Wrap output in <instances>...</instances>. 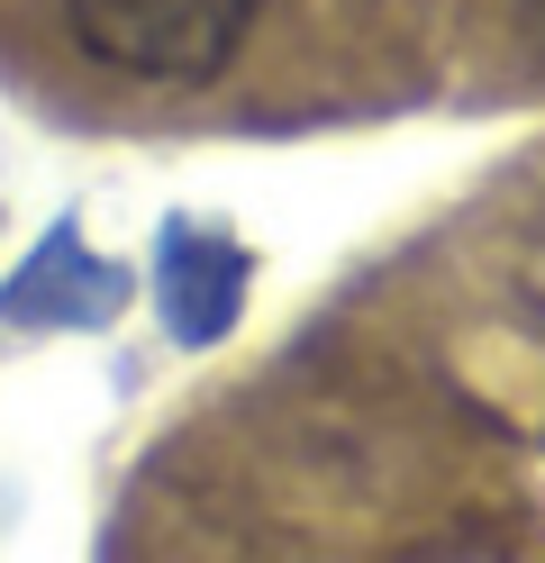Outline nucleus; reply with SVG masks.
<instances>
[{"instance_id": "f03ea898", "label": "nucleus", "mask_w": 545, "mask_h": 563, "mask_svg": "<svg viewBox=\"0 0 545 563\" xmlns=\"http://www.w3.org/2000/svg\"><path fill=\"white\" fill-rule=\"evenodd\" d=\"M155 282H164V328L182 345H218L228 319H237V300H246V245L200 228V219H182V228H164Z\"/></svg>"}, {"instance_id": "f257e3e1", "label": "nucleus", "mask_w": 545, "mask_h": 563, "mask_svg": "<svg viewBox=\"0 0 545 563\" xmlns=\"http://www.w3.org/2000/svg\"><path fill=\"white\" fill-rule=\"evenodd\" d=\"M264 0H64L73 46L137 82H209Z\"/></svg>"}, {"instance_id": "7ed1b4c3", "label": "nucleus", "mask_w": 545, "mask_h": 563, "mask_svg": "<svg viewBox=\"0 0 545 563\" xmlns=\"http://www.w3.org/2000/svg\"><path fill=\"white\" fill-rule=\"evenodd\" d=\"M119 300H128V273L119 264H91L83 236L55 228L46 245H36V264L10 282L0 309H10V328H109Z\"/></svg>"}]
</instances>
